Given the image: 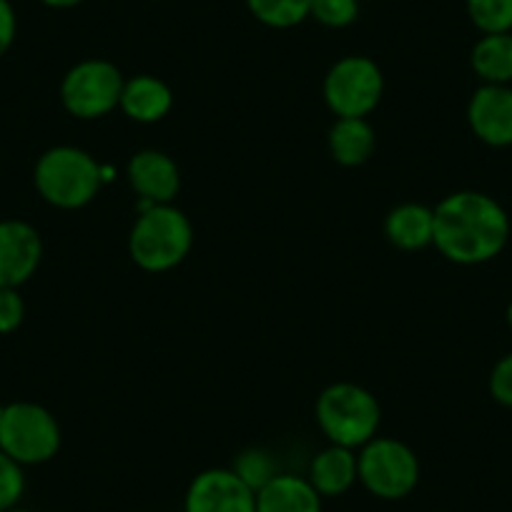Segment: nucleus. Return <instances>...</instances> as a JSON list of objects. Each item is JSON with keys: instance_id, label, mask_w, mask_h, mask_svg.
Wrapping results in <instances>:
<instances>
[{"instance_id": "obj_1", "label": "nucleus", "mask_w": 512, "mask_h": 512, "mask_svg": "<svg viewBox=\"0 0 512 512\" xmlns=\"http://www.w3.org/2000/svg\"><path fill=\"white\" fill-rule=\"evenodd\" d=\"M432 244L455 264H485L495 259L510 236V219L492 196L457 191L432 209Z\"/></svg>"}, {"instance_id": "obj_2", "label": "nucleus", "mask_w": 512, "mask_h": 512, "mask_svg": "<svg viewBox=\"0 0 512 512\" xmlns=\"http://www.w3.org/2000/svg\"><path fill=\"white\" fill-rule=\"evenodd\" d=\"M194 244V229L181 209L171 204H154L136 219L128 251L144 272H169L179 267Z\"/></svg>"}, {"instance_id": "obj_3", "label": "nucleus", "mask_w": 512, "mask_h": 512, "mask_svg": "<svg viewBox=\"0 0 512 512\" xmlns=\"http://www.w3.org/2000/svg\"><path fill=\"white\" fill-rule=\"evenodd\" d=\"M36 189L58 209H81L103 184V169L91 154L76 146H56L38 159L33 171Z\"/></svg>"}, {"instance_id": "obj_4", "label": "nucleus", "mask_w": 512, "mask_h": 512, "mask_svg": "<svg viewBox=\"0 0 512 512\" xmlns=\"http://www.w3.org/2000/svg\"><path fill=\"white\" fill-rule=\"evenodd\" d=\"M379 412L372 392L352 382L329 384L317 400V422L332 445H342L354 450L364 447L377 435Z\"/></svg>"}, {"instance_id": "obj_5", "label": "nucleus", "mask_w": 512, "mask_h": 512, "mask_svg": "<svg viewBox=\"0 0 512 512\" xmlns=\"http://www.w3.org/2000/svg\"><path fill=\"white\" fill-rule=\"evenodd\" d=\"M0 450L18 465H41L61 450V427L46 407L13 402L0 410Z\"/></svg>"}, {"instance_id": "obj_6", "label": "nucleus", "mask_w": 512, "mask_h": 512, "mask_svg": "<svg viewBox=\"0 0 512 512\" xmlns=\"http://www.w3.org/2000/svg\"><path fill=\"white\" fill-rule=\"evenodd\" d=\"M357 470L364 487L384 500L410 495L420 480V462L415 452L405 442L390 437L369 440L359 452Z\"/></svg>"}, {"instance_id": "obj_7", "label": "nucleus", "mask_w": 512, "mask_h": 512, "mask_svg": "<svg viewBox=\"0 0 512 512\" xmlns=\"http://www.w3.org/2000/svg\"><path fill=\"white\" fill-rule=\"evenodd\" d=\"M384 93V76L367 56H347L329 68L324 101L339 118H364L377 108Z\"/></svg>"}, {"instance_id": "obj_8", "label": "nucleus", "mask_w": 512, "mask_h": 512, "mask_svg": "<svg viewBox=\"0 0 512 512\" xmlns=\"http://www.w3.org/2000/svg\"><path fill=\"white\" fill-rule=\"evenodd\" d=\"M123 76L111 61H83L66 73L61 83V101L76 118H101L121 106Z\"/></svg>"}, {"instance_id": "obj_9", "label": "nucleus", "mask_w": 512, "mask_h": 512, "mask_svg": "<svg viewBox=\"0 0 512 512\" xmlns=\"http://www.w3.org/2000/svg\"><path fill=\"white\" fill-rule=\"evenodd\" d=\"M186 512H256V492L234 470H206L186 492Z\"/></svg>"}, {"instance_id": "obj_10", "label": "nucleus", "mask_w": 512, "mask_h": 512, "mask_svg": "<svg viewBox=\"0 0 512 512\" xmlns=\"http://www.w3.org/2000/svg\"><path fill=\"white\" fill-rule=\"evenodd\" d=\"M43 241L31 224L18 219L0 221V287L18 289L36 274Z\"/></svg>"}, {"instance_id": "obj_11", "label": "nucleus", "mask_w": 512, "mask_h": 512, "mask_svg": "<svg viewBox=\"0 0 512 512\" xmlns=\"http://www.w3.org/2000/svg\"><path fill=\"white\" fill-rule=\"evenodd\" d=\"M472 134L487 146H512V88L485 83L467 106Z\"/></svg>"}, {"instance_id": "obj_12", "label": "nucleus", "mask_w": 512, "mask_h": 512, "mask_svg": "<svg viewBox=\"0 0 512 512\" xmlns=\"http://www.w3.org/2000/svg\"><path fill=\"white\" fill-rule=\"evenodd\" d=\"M128 181L149 204H171L181 189L179 166L164 151H139L128 161Z\"/></svg>"}, {"instance_id": "obj_13", "label": "nucleus", "mask_w": 512, "mask_h": 512, "mask_svg": "<svg viewBox=\"0 0 512 512\" xmlns=\"http://www.w3.org/2000/svg\"><path fill=\"white\" fill-rule=\"evenodd\" d=\"M174 106V93L161 78L136 76L123 83L121 108L128 118L139 123L161 121Z\"/></svg>"}, {"instance_id": "obj_14", "label": "nucleus", "mask_w": 512, "mask_h": 512, "mask_svg": "<svg viewBox=\"0 0 512 512\" xmlns=\"http://www.w3.org/2000/svg\"><path fill=\"white\" fill-rule=\"evenodd\" d=\"M256 512H322V500L309 480L277 475L256 492Z\"/></svg>"}, {"instance_id": "obj_15", "label": "nucleus", "mask_w": 512, "mask_h": 512, "mask_svg": "<svg viewBox=\"0 0 512 512\" xmlns=\"http://www.w3.org/2000/svg\"><path fill=\"white\" fill-rule=\"evenodd\" d=\"M384 234L397 249H425L432 244V234H435V214L422 204H402L390 211L384 221Z\"/></svg>"}, {"instance_id": "obj_16", "label": "nucleus", "mask_w": 512, "mask_h": 512, "mask_svg": "<svg viewBox=\"0 0 512 512\" xmlns=\"http://www.w3.org/2000/svg\"><path fill=\"white\" fill-rule=\"evenodd\" d=\"M359 477L357 457L349 447L332 445L319 452L312 462V485L319 495H342Z\"/></svg>"}, {"instance_id": "obj_17", "label": "nucleus", "mask_w": 512, "mask_h": 512, "mask_svg": "<svg viewBox=\"0 0 512 512\" xmlns=\"http://www.w3.org/2000/svg\"><path fill=\"white\" fill-rule=\"evenodd\" d=\"M377 146L374 128L364 118H337L329 131V151L342 166H362Z\"/></svg>"}, {"instance_id": "obj_18", "label": "nucleus", "mask_w": 512, "mask_h": 512, "mask_svg": "<svg viewBox=\"0 0 512 512\" xmlns=\"http://www.w3.org/2000/svg\"><path fill=\"white\" fill-rule=\"evenodd\" d=\"M472 68L492 86H507L512 81V31L487 33L472 48Z\"/></svg>"}, {"instance_id": "obj_19", "label": "nucleus", "mask_w": 512, "mask_h": 512, "mask_svg": "<svg viewBox=\"0 0 512 512\" xmlns=\"http://www.w3.org/2000/svg\"><path fill=\"white\" fill-rule=\"evenodd\" d=\"M314 0H246L251 16L269 28H294L312 16Z\"/></svg>"}, {"instance_id": "obj_20", "label": "nucleus", "mask_w": 512, "mask_h": 512, "mask_svg": "<svg viewBox=\"0 0 512 512\" xmlns=\"http://www.w3.org/2000/svg\"><path fill=\"white\" fill-rule=\"evenodd\" d=\"M467 16L482 33L512 31V0H465Z\"/></svg>"}, {"instance_id": "obj_21", "label": "nucleus", "mask_w": 512, "mask_h": 512, "mask_svg": "<svg viewBox=\"0 0 512 512\" xmlns=\"http://www.w3.org/2000/svg\"><path fill=\"white\" fill-rule=\"evenodd\" d=\"M234 472L254 492L262 490L264 485H269V482H272L274 477L279 475L277 460H274V457L269 455L267 450H259V447L241 452V455L236 457V462H234Z\"/></svg>"}, {"instance_id": "obj_22", "label": "nucleus", "mask_w": 512, "mask_h": 512, "mask_svg": "<svg viewBox=\"0 0 512 512\" xmlns=\"http://www.w3.org/2000/svg\"><path fill=\"white\" fill-rule=\"evenodd\" d=\"M26 490V477H23V465L0 450V512L16 507V502Z\"/></svg>"}, {"instance_id": "obj_23", "label": "nucleus", "mask_w": 512, "mask_h": 512, "mask_svg": "<svg viewBox=\"0 0 512 512\" xmlns=\"http://www.w3.org/2000/svg\"><path fill=\"white\" fill-rule=\"evenodd\" d=\"M357 0H314L312 18L327 28H347L357 21Z\"/></svg>"}, {"instance_id": "obj_24", "label": "nucleus", "mask_w": 512, "mask_h": 512, "mask_svg": "<svg viewBox=\"0 0 512 512\" xmlns=\"http://www.w3.org/2000/svg\"><path fill=\"white\" fill-rule=\"evenodd\" d=\"M26 317V304L18 289L0 287V334L16 332Z\"/></svg>"}, {"instance_id": "obj_25", "label": "nucleus", "mask_w": 512, "mask_h": 512, "mask_svg": "<svg viewBox=\"0 0 512 512\" xmlns=\"http://www.w3.org/2000/svg\"><path fill=\"white\" fill-rule=\"evenodd\" d=\"M490 392L500 405L512 407V354L502 357L492 369Z\"/></svg>"}, {"instance_id": "obj_26", "label": "nucleus", "mask_w": 512, "mask_h": 512, "mask_svg": "<svg viewBox=\"0 0 512 512\" xmlns=\"http://www.w3.org/2000/svg\"><path fill=\"white\" fill-rule=\"evenodd\" d=\"M16 11H13L11 0H0V58L11 51L13 41H16Z\"/></svg>"}, {"instance_id": "obj_27", "label": "nucleus", "mask_w": 512, "mask_h": 512, "mask_svg": "<svg viewBox=\"0 0 512 512\" xmlns=\"http://www.w3.org/2000/svg\"><path fill=\"white\" fill-rule=\"evenodd\" d=\"M43 6L48 8H58V11H66V8H76L78 3H83V0H41Z\"/></svg>"}, {"instance_id": "obj_28", "label": "nucleus", "mask_w": 512, "mask_h": 512, "mask_svg": "<svg viewBox=\"0 0 512 512\" xmlns=\"http://www.w3.org/2000/svg\"><path fill=\"white\" fill-rule=\"evenodd\" d=\"M507 324H510V329H512V304L507 307Z\"/></svg>"}, {"instance_id": "obj_29", "label": "nucleus", "mask_w": 512, "mask_h": 512, "mask_svg": "<svg viewBox=\"0 0 512 512\" xmlns=\"http://www.w3.org/2000/svg\"><path fill=\"white\" fill-rule=\"evenodd\" d=\"M13 512H28V510H13Z\"/></svg>"}]
</instances>
